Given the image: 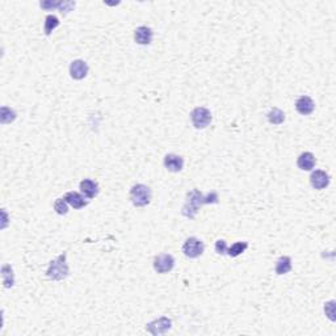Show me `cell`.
<instances>
[{"label":"cell","instance_id":"6da1fadb","mask_svg":"<svg viewBox=\"0 0 336 336\" xmlns=\"http://www.w3.org/2000/svg\"><path fill=\"white\" fill-rule=\"evenodd\" d=\"M218 200L220 198H218V193L217 192H210L208 195H204L198 189H192L187 195V200H185L184 206L181 209V214L185 218L193 220L197 216L201 206L208 204H218Z\"/></svg>","mask_w":336,"mask_h":336},{"label":"cell","instance_id":"7a4b0ae2","mask_svg":"<svg viewBox=\"0 0 336 336\" xmlns=\"http://www.w3.org/2000/svg\"><path fill=\"white\" fill-rule=\"evenodd\" d=\"M66 257H67V253L63 252V253H60L59 256L56 257V260L50 261L48 271H46V276L50 280L60 281L68 276L70 268H68Z\"/></svg>","mask_w":336,"mask_h":336},{"label":"cell","instance_id":"3957f363","mask_svg":"<svg viewBox=\"0 0 336 336\" xmlns=\"http://www.w3.org/2000/svg\"><path fill=\"white\" fill-rule=\"evenodd\" d=\"M151 189L150 187L144 184H136L133 185L130 189V200H132L133 205L137 208H143L147 206L151 201Z\"/></svg>","mask_w":336,"mask_h":336},{"label":"cell","instance_id":"277c9868","mask_svg":"<svg viewBox=\"0 0 336 336\" xmlns=\"http://www.w3.org/2000/svg\"><path fill=\"white\" fill-rule=\"evenodd\" d=\"M191 120H192L193 126L196 129L208 128L213 120L212 112L204 107H197L191 113Z\"/></svg>","mask_w":336,"mask_h":336},{"label":"cell","instance_id":"5b68a950","mask_svg":"<svg viewBox=\"0 0 336 336\" xmlns=\"http://www.w3.org/2000/svg\"><path fill=\"white\" fill-rule=\"evenodd\" d=\"M205 251L204 242L200 240L196 236H191L185 240V243L183 244V252L184 255L189 259H197L200 257Z\"/></svg>","mask_w":336,"mask_h":336},{"label":"cell","instance_id":"8992f818","mask_svg":"<svg viewBox=\"0 0 336 336\" xmlns=\"http://www.w3.org/2000/svg\"><path fill=\"white\" fill-rule=\"evenodd\" d=\"M171 327H172V320L167 316H160L158 319L146 324V331L154 336H159L166 334L168 330H171Z\"/></svg>","mask_w":336,"mask_h":336},{"label":"cell","instance_id":"52a82bcc","mask_svg":"<svg viewBox=\"0 0 336 336\" xmlns=\"http://www.w3.org/2000/svg\"><path fill=\"white\" fill-rule=\"evenodd\" d=\"M173 267H175V259L169 253H162L154 259V269L160 275L171 272Z\"/></svg>","mask_w":336,"mask_h":336},{"label":"cell","instance_id":"ba28073f","mask_svg":"<svg viewBox=\"0 0 336 336\" xmlns=\"http://www.w3.org/2000/svg\"><path fill=\"white\" fill-rule=\"evenodd\" d=\"M89 67L87 62H84L82 59L72 60L71 64H70V75H71L72 79L75 80H82L84 79L85 76L88 75Z\"/></svg>","mask_w":336,"mask_h":336},{"label":"cell","instance_id":"9c48e42d","mask_svg":"<svg viewBox=\"0 0 336 336\" xmlns=\"http://www.w3.org/2000/svg\"><path fill=\"white\" fill-rule=\"evenodd\" d=\"M310 184H311L312 188L318 189V191L327 188L328 184H330V176L323 169H315L310 175Z\"/></svg>","mask_w":336,"mask_h":336},{"label":"cell","instance_id":"30bf717a","mask_svg":"<svg viewBox=\"0 0 336 336\" xmlns=\"http://www.w3.org/2000/svg\"><path fill=\"white\" fill-rule=\"evenodd\" d=\"M164 167L169 172H180L184 167V159L176 154H167L164 156Z\"/></svg>","mask_w":336,"mask_h":336},{"label":"cell","instance_id":"8fae6325","mask_svg":"<svg viewBox=\"0 0 336 336\" xmlns=\"http://www.w3.org/2000/svg\"><path fill=\"white\" fill-rule=\"evenodd\" d=\"M296 109L297 112L300 113V114H302V116H308V114H311V113L314 112L315 104H314V101H312L311 97L304 95V96H301L297 99Z\"/></svg>","mask_w":336,"mask_h":336},{"label":"cell","instance_id":"7c38bea8","mask_svg":"<svg viewBox=\"0 0 336 336\" xmlns=\"http://www.w3.org/2000/svg\"><path fill=\"white\" fill-rule=\"evenodd\" d=\"M152 37H154L152 29L144 25L138 27L134 32V41L138 45H150L152 42Z\"/></svg>","mask_w":336,"mask_h":336},{"label":"cell","instance_id":"4fadbf2b","mask_svg":"<svg viewBox=\"0 0 336 336\" xmlns=\"http://www.w3.org/2000/svg\"><path fill=\"white\" fill-rule=\"evenodd\" d=\"M79 188L84 196L89 198V200L95 198L99 195V184L95 180H91V179H84V180L80 181Z\"/></svg>","mask_w":336,"mask_h":336},{"label":"cell","instance_id":"5bb4252c","mask_svg":"<svg viewBox=\"0 0 336 336\" xmlns=\"http://www.w3.org/2000/svg\"><path fill=\"white\" fill-rule=\"evenodd\" d=\"M315 156H314V154H311V152L308 151L302 152V154L298 156V159H297V166H298V168L302 169V171H311L312 168L315 167Z\"/></svg>","mask_w":336,"mask_h":336},{"label":"cell","instance_id":"9a60e30c","mask_svg":"<svg viewBox=\"0 0 336 336\" xmlns=\"http://www.w3.org/2000/svg\"><path fill=\"white\" fill-rule=\"evenodd\" d=\"M66 202L74 209H83L88 205V201L85 200L80 193L78 192H67L63 197Z\"/></svg>","mask_w":336,"mask_h":336},{"label":"cell","instance_id":"2e32d148","mask_svg":"<svg viewBox=\"0 0 336 336\" xmlns=\"http://www.w3.org/2000/svg\"><path fill=\"white\" fill-rule=\"evenodd\" d=\"M276 273L279 276L281 275H286L292 271V259L289 256H281L277 259L276 261V268H275Z\"/></svg>","mask_w":336,"mask_h":336},{"label":"cell","instance_id":"e0dca14e","mask_svg":"<svg viewBox=\"0 0 336 336\" xmlns=\"http://www.w3.org/2000/svg\"><path fill=\"white\" fill-rule=\"evenodd\" d=\"M1 280L4 288L9 289L15 285V275H13V269L9 264H4L1 268Z\"/></svg>","mask_w":336,"mask_h":336},{"label":"cell","instance_id":"ac0fdd59","mask_svg":"<svg viewBox=\"0 0 336 336\" xmlns=\"http://www.w3.org/2000/svg\"><path fill=\"white\" fill-rule=\"evenodd\" d=\"M267 120L273 125H281L285 121V113L279 108H272L267 114Z\"/></svg>","mask_w":336,"mask_h":336},{"label":"cell","instance_id":"d6986e66","mask_svg":"<svg viewBox=\"0 0 336 336\" xmlns=\"http://www.w3.org/2000/svg\"><path fill=\"white\" fill-rule=\"evenodd\" d=\"M16 112L13 109L8 108V107H1V109H0V122L3 125L11 124V122L16 120Z\"/></svg>","mask_w":336,"mask_h":336},{"label":"cell","instance_id":"ffe728a7","mask_svg":"<svg viewBox=\"0 0 336 336\" xmlns=\"http://www.w3.org/2000/svg\"><path fill=\"white\" fill-rule=\"evenodd\" d=\"M248 248L247 242H236L231 246V247L227 248V255L231 257H238L239 255H242L246 250Z\"/></svg>","mask_w":336,"mask_h":336},{"label":"cell","instance_id":"44dd1931","mask_svg":"<svg viewBox=\"0 0 336 336\" xmlns=\"http://www.w3.org/2000/svg\"><path fill=\"white\" fill-rule=\"evenodd\" d=\"M58 27H59L58 17L54 16V15H48V16L45 17V34L46 36H50L53 30L58 28Z\"/></svg>","mask_w":336,"mask_h":336},{"label":"cell","instance_id":"7402d4cb","mask_svg":"<svg viewBox=\"0 0 336 336\" xmlns=\"http://www.w3.org/2000/svg\"><path fill=\"white\" fill-rule=\"evenodd\" d=\"M54 210L56 212V214L59 216H66L68 213V204L66 202L64 198H58V200L54 202Z\"/></svg>","mask_w":336,"mask_h":336},{"label":"cell","instance_id":"603a6c76","mask_svg":"<svg viewBox=\"0 0 336 336\" xmlns=\"http://www.w3.org/2000/svg\"><path fill=\"white\" fill-rule=\"evenodd\" d=\"M335 305H336V302L334 300L328 301V302L324 304V312H326V315H327L328 319L332 320V322H335V319H336Z\"/></svg>","mask_w":336,"mask_h":336},{"label":"cell","instance_id":"cb8c5ba5","mask_svg":"<svg viewBox=\"0 0 336 336\" xmlns=\"http://www.w3.org/2000/svg\"><path fill=\"white\" fill-rule=\"evenodd\" d=\"M216 252L218 255H226L227 253V244L226 240L218 239L216 242Z\"/></svg>","mask_w":336,"mask_h":336},{"label":"cell","instance_id":"d4e9b609","mask_svg":"<svg viewBox=\"0 0 336 336\" xmlns=\"http://www.w3.org/2000/svg\"><path fill=\"white\" fill-rule=\"evenodd\" d=\"M40 5H41V8H44V9L60 8V5H62V1H42Z\"/></svg>","mask_w":336,"mask_h":336}]
</instances>
